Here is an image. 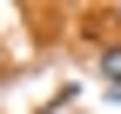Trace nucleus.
Listing matches in <instances>:
<instances>
[{
	"instance_id": "1",
	"label": "nucleus",
	"mask_w": 121,
	"mask_h": 114,
	"mask_svg": "<svg viewBox=\"0 0 121 114\" xmlns=\"http://www.w3.org/2000/svg\"><path fill=\"white\" fill-rule=\"evenodd\" d=\"M101 74H108V87H121V47H108V54H101Z\"/></svg>"
}]
</instances>
